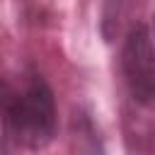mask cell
<instances>
[{
  "label": "cell",
  "instance_id": "4",
  "mask_svg": "<svg viewBox=\"0 0 155 155\" xmlns=\"http://www.w3.org/2000/svg\"><path fill=\"white\" fill-rule=\"evenodd\" d=\"M0 155H10V153H7V138H5V133H2V126H0Z\"/></svg>",
  "mask_w": 155,
  "mask_h": 155
},
{
  "label": "cell",
  "instance_id": "5",
  "mask_svg": "<svg viewBox=\"0 0 155 155\" xmlns=\"http://www.w3.org/2000/svg\"><path fill=\"white\" fill-rule=\"evenodd\" d=\"M153 19H155V17H153Z\"/></svg>",
  "mask_w": 155,
  "mask_h": 155
},
{
  "label": "cell",
  "instance_id": "3",
  "mask_svg": "<svg viewBox=\"0 0 155 155\" xmlns=\"http://www.w3.org/2000/svg\"><path fill=\"white\" fill-rule=\"evenodd\" d=\"M73 138L82 155H107L104 138L87 107H75V111H73Z\"/></svg>",
  "mask_w": 155,
  "mask_h": 155
},
{
  "label": "cell",
  "instance_id": "2",
  "mask_svg": "<svg viewBox=\"0 0 155 155\" xmlns=\"http://www.w3.org/2000/svg\"><path fill=\"white\" fill-rule=\"evenodd\" d=\"M121 78L136 104H153L155 99V44L145 22L131 24L121 44Z\"/></svg>",
  "mask_w": 155,
  "mask_h": 155
},
{
  "label": "cell",
  "instance_id": "1",
  "mask_svg": "<svg viewBox=\"0 0 155 155\" xmlns=\"http://www.w3.org/2000/svg\"><path fill=\"white\" fill-rule=\"evenodd\" d=\"M0 126L7 140L24 150H44L58 133L56 94L48 80L27 65L17 78L0 80Z\"/></svg>",
  "mask_w": 155,
  "mask_h": 155
}]
</instances>
